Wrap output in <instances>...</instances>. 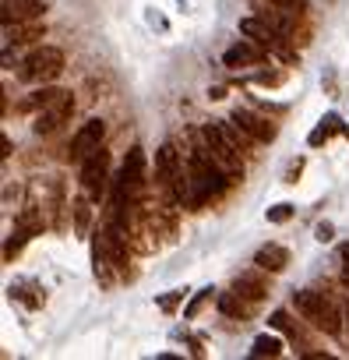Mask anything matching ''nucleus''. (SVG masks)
Returning <instances> with one entry per match:
<instances>
[{"instance_id": "nucleus-30", "label": "nucleus", "mask_w": 349, "mask_h": 360, "mask_svg": "<svg viewBox=\"0 0 349 360\" xmlns=\"http://www.w3.org/2000/svg\"><path fill=\"white\" fill-rule=\"evenodd\" d=\"M338 258H342V262L349 265V244H342V248H338Z\"/></svg>"}, {"instance_id": "nucleus-24", "label": "nucleus", "mask_w": 349, "mask_h": 360, "mask_svg": "<svg viewBox=\"0 0 349 360\" xmlns=\"http://www.w3.org/2000/svg\"><path fill=\"white\" fill-rule=\"evenodd\" d=\"M293 219V205L289 202H279L275 209H268V223H289Z\"/></svg>"}, {"instance_id": "nucleus-29", "label": "nucleus", "mask_w": 349, "mask_h": 360, "mask_svg": "<svg viewBox=\"0 0 349 360\" xmlns=\"http://www.w3.org/2000/svg\"><path fill=\"white\" fill-rule=\"evenodd\" d=\"M0 148H4V159L11 155V138H8V134H4V138H0Z\"/></svg>"}, {"instance_id": "nucleus-22", "label": "nucleus", "mask_w": 349, "mask_h": 360, "mask_svg": "<svg viewBox=\"0 0 349 360\" xmlns=\"http://www.w3.org/2000/svg\"><path fill=\"white\" fill-rule=\"evenodd\" d=\"M335 131H338V117L331 113V117H324V120H321V127L310 134V145H321V141H328Z\"/></svg>"}, {"instance_id": "nucleus-12", "label": "nucleus", "mask_w": 349, "mask_h": 360, "mask_svg": "<svg viewBox=\"0 0 349 360\" xmlns=\"http://www.w3.org/2000/svg\"><path fill=\"white\" fill-rule=\"evenodd\" d=\"M145 216H148L152 230H155L166 244L177 240V212H173L169 205H152V209H145Z\"/></svg>"}, {"instance_id": "nucleus-25", "label": "nucleus", "mask_w": 349, "mask_h": 360, "mask_svg": "<svg viewBox=\"0 0 349 360\" xmlns=\"http://www.w3.org/2000/svg\"><path fill=\"white\" fill-rule=\"evenodd\" d=\"M212 293H216V290H202V293L195 297V304H191V307L184 311V318H187V321H191V318H198V311H202V307H205V304L212 300Z\"/></svg>"}, {"instance_id": "nucleus-7", "label": "nucleus", "mask_w": 349, "mask_h": 360, "mask_svg": "<svg viewBox=\"0 0 349 360\" xmlns=\"http://www.w3.org/2000/svg\"><path fill=\"white\" fill-rule=\"evenodd\" d=\"M240 36H247V39H254L258 46H265V50H275V53H282L286 60H293V53L282 46L286 43V36H279L265 18H244L240 22Z\"/></svg>"}, {"instance_id": "nucleus-5", "label": "nucleus", "mask_w": 349, "mask_h": 360, "mask_svg": "<svg viewBox=\"0 0 349 360\" xmlns=\"http://www.w3.org/2000/svg\"><path fill=\"white\" fill-rule=\"evenodd\" d=\"M71 113H74V99H71V92H60L53 103H46L43 110H36L32 131H36V134H53L60 124L71 120Z\"/></svg>"}, {"instance_id": "nucleus-1", "label": "nucleus", "mask_w": 349, "mask_h": 360, "mask_svg": "<svg viewBox=\"0 0 349 360\" xmlns=\"http://www.w3.org/2000/svg\"><path fill=\"white\" fill-rule=\"evenodd\" d=\"M293 307H296V314L303 318V321H310L317 332H324V335H338L342 328H345V311H338L324 293H317V290H300V293H293Z\"/></svg>"}, {"instance_id": "nucleus-6", "label": "nucleus", "mask_w": 349, "mask_h": 360, "mask_svg": "<svg viewBox=\"0 0 349 360\" xmlns=\"http://www.w3.org/2000/svg\"><path fill=\"white\" fill-rule=\"evenodd\" d=\"M103 138H106V120H99V117L85 120V124L74 131L71 145H67V155H71V162H81L88 152H96V148L103 145Z\"/></svg>"}, {"instance_id": "nucleus-17", "label": "nucleus", "mask_w": 349, "mask_h": 360, "mask_svg": "<svg viewBox=\"0 0 349 360\" xmlns=\"http://www.w3.org/2000/svg\"><path fill=\"white\" fill-rule=\"evenodd\" d=\"M233 290H237V293H244V297H247V300H254V304L268 297V283H265L261 276H237Z\"/></svg>"}, {"instance_id": "nucleus-20", "label": "nucleus", "mask_w": 349, "mask_h": 360, "mask_svg": "<svg viewBox=\"0 0 349 360\" xmlns=\"http://www.w3.org/2000/svg\"><path fill=\"white\" fill-rule=\"evenodd\" d=\"M57 96H60V89H36V92L22 103V110H25V113H36V110H43L46 103H53Z\"/></svg>"}, {"instance_id": "nucleus-14", "label": "nucleus", "mask_w": 349, "mask_h": 360, "mask_svg": "<svg viewBox=\"0 0 349 360\" xmlns=\"http://www.w3.org/2000/svg\"><path fill=\"white\" fill-rule=\"evenodd\" d=\"M268 325H272L275 332H286V335H289V342L300 349V356H303V353H310V339L303 335V328H300V325H296V321H293L286 311H272Z\"/></svg>"}, {"instance_id": "nucleus-13", "label": "nucleus", "mask_w": 349, "mask_h": 360, "mask_svg": "<svg viewBox=\"0 0 349 360\" xmlns=\"http://www.w3.org/2000/svg\"><path fill=\"white\" fill-rule=\"evenodd\" d=\"M254 265L261 269V272H282L286 265H289V251L282 248V244H261L258 251H254Z\"/></svg>"}, {"instance_id": "nucleus-15", "label": "nucleus", "mask_w": 349, "mask_h": 360, "mask_svg": "<svg viewBox=\"0 0 349 360\" xmlns=\"http://www.w3.org/2000/svg\"><path fill=\"white\" fill-rule=\"evenodd\" d=\"M4 29H8V46H29V43H36V39L46 36L43 18H36V22H15V25H4Z\"/></svg>"}, {"instance_id": "nucleus-33", "label": "nucleus", "mask_w": 349, "mask_h": 360, "mask_svg": "<svg viewBox=\"0 0 349 360\" xmlns=\"http://www.w3.org/2000/svg\"><path fill=\"white\" fill-rule=\"evenodd\" d=\"M345 138H349V127H345Z\"/></svg>"}, {"instance_id": "nucleus-32", "label": "nucleus", "mask_w": 349, "mask_h": 360, "mask_svg": "<svg viewBox=\"0 0 349 360\" xmlns=\"http://www.w3.org/2000/svg\"><path fill=\"white\" fill-rule=\"evenodd\" d=\"M345 328H349V304H345Z\"/></svg>"}, {"instance_id": "nucleus-31", "label": "nucleus", "mask_w": 349, "mask_h": 360, "mask_svg": "<svg viewBox=\"0 0 349 360\" xmlns=\"http://www.w3.org/2000/svg\"><path fill=\"white\" fill-rule=\"evenodd\" d=\"M342 286H345V290H349V265H345V269H342Z\"/></svg>"}, {"instance_id": "nucleus-9", "label": "nucleus", "mask_w": 349, "mask_h": 360, "mask_svg": "<svg viewBox=\"0 0 349 360\" xmlns=\"http://www.w3.org/2000/svg\"><path fill=\"white\" fill-rule=\"evenodd\" d=\"M265 57H268V50H265V46H258L254 39H247V36H244L237 46H230V50L223 53V64L237 71V68H258V64H265Z\"/></svg>"}, {"instance_id": "nucleus-8", "label": "nucleus", "mask_w": 349, "mask_h": 360, "mask_svg": "<svg viewBox=\"0 0 349 360\" xmlns=\"http://www.w3.org/2000/svg\"><path fill=\"white\" fill-rule=\"evenodd\" d=\"M184 169H187V166H184V155L177 152V145H173V141H166V145L155 152V180H159L166 191L177 184V176H180Z\"/></svg>"}, {"instance_id": "nucleus-19", "label": "nucleus", "mask_w": 349, "mask_h": 360, "mask_svg": "<svg viewBox=\"0 0 349 360\" xmlns=\"http://www.w3.org/2000/svg\"><path fill=\"white\" fill-rule=\"evenodd\" d=\"M282 353V339L279 335H258L251 346V356H279Z\"/></svg>"}, {"instance_id": "nucleus-23", "label": "nucleus", "mask_w": 349, "mask_h": 360, "mask_svg": "<svg viewBox=\"0 0 349 360\" xmlns=\"http://www.w3.org/2000/svg\"><path fill=\"white\" fill-rule=\"evenodd\" d=\"M268 4H275L279 11H286L293 18H303L307 15V0H268Z\"/></svg>"}, {"instance_id": "nucleus-3", "label": "nucleus", "mask_w": 349, "mask_h": 360, "mask_svg": "<svg viewBox=\"0 0 349 360\" xmlns=\"http://www.w3.org/2000/svg\"><path fill=\"white\" fill-rule=\"evenodd\" d=\"M60 71H64V50H57V46H36L22 60V78L32 85H46V82L60 78Z\"/></svg>"}, {"instance_id": "nucleus-11", "label": "nucleus", "mask_w": 349, "mask_h": 360, "mask_svg": "<svg viewBox=\"0 0 349 360\" xmlns=\"http://www.w3.org/2000/svg\"><path fill=\"white\" fill-rule=\"evenodd\" d=\"M43 11H46L43 0H4V4H0V22L4 25L36 22V18H43Z\"/></svg>"}, {"instance_id": "nucleus-21", "label": "nucleus", "mask_w": 349, "mask_h": 360, "mask_svg": "<svg viewBox=\"0 0 349 360\" xmlns=\"http://www.w3.org/2000/svg\"><path fill=\"white\" fill-rule=\"evenodd\" d=\"M29 237H32V233L18 226V230H15V233L8 237V244H4V262H15V255H18V251L25 248V240H29Z\"/></svg>"}, {"instance_id": "nucleus-18", "label": "nucleus", "mask_w": 349, "mask_h": 360, "mask_svg": "<svg viewBox=\"0 0 349 360\" xmlns=\"http://www.w3.org/2000/svg\"><path fill=\"white\" fill-rule=\"evenodd\" d=\"M88 202H92V198H88L85 191L71 202V216H74V233H78V237H85V233H88V223H92V209H88Z\"/></svg>"}, {"instance_id": "nucleus-16", "label": "nucleus", "mask_w": 349, "mask_h": 360, "mask_svg": "<svg viewBox=\"0 0 349 360\" xmlns=\"http://www.w3.org/2000/svg\"><path fill=\"white\" fill-rule=\"evenodd\" d=\"M216 304H219V311H223L226 318H237V321H247V318L254 314V300H247V297H244V293H237V290L219 293V297H216Z\"/></svg>"}, {"instance_id": "nucleus-28", "label": "nucleus", "mask_w": 349, "mask_h": 360, "mask_svg": "<svg viewBox=\"0 0 349 360\" xmlns=\"http://www.w3.org/2000/svg\"><path fill=\"white\" fill-rule=\"evenodd\" d=\"M209 99H226V89H223V85H216V89H209Z\"/></svg>"}, {"instance_id": "nucleus-10", "label": "nucleus", "mask_w": 349, "mask_h": 360, "mask_svg": "<svg viewBox=\"0 0 349 360\" xmlns=\"http://www.w3.org/2000/svg\"><path fill=\"white\" fill-rule=\"evenodd\" d=\"M244 134H251L254 141H275V124L268 120V117H261V113H254V110H233V117H230Z\"/></svg>"}, {"instance_id": "nucleus-26", "label": "nucleus", "mask_w": 349, "mask_h": 360, "mask_svg": "<svg viewBox=\"0 0 349 360\" xmlns=\"http://www.w3.org/2000/svg\"><path fill=\"white\" fill-rule=\"evenodd\" d=\"M180 300H184V290H169V293L159 300V307L169 314V311H177V307H180Z\"/></svg>"}, {"instance_id": "nucleus-2", "label": "nucleus", "mask_w": 349, "mask_h": 360, "mask_svg": "<svg viewBox=\"0 0 349 360\" xmlns=\"http://www.w3.org/2000/svg\"><path fill=\"white\" fill-rule=\"evenodd\" d=\"M145 191V148L134 145L120 166V176L113 180V209H124L131 202H138Z\"/></svg>"}, {"instance_id": "nucleus-4", "label": "nucleus", "mask_w": 349, "mask_h": 360, "mask_svg": "<svg viewBox=\"0 0 349 360\" xmlns=\"http://www.w3.org/2000/svg\"><path fill=\"white\" fill-rule=\"evenodd\" d=\"M106 180H110V152L99 145L96 152H88V155L81 159V191H85L92 202H99L103 191H106Z\"/></svg>"}, {"instance_id": "nucleus-27", "label": "nucleus", "mask_w": 349, "mask_h": 360, "mask_svg": "<svg viewBox=\"0 0 349 360\" xmlns=\"http://www.w3.org/2000/svg\"><path fill=\"white\" fill-rule=\"evenodd\" d=\"M314 233H317V240L324 244V240H331V233H335V226H331V223H317V230H314Z\"/></svg>"}]
</instances>
